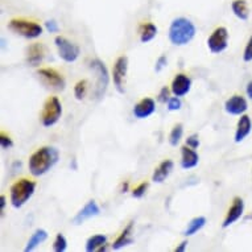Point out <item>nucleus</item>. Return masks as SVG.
Returning <instances> with one entry per match:
<instances>
[{"instance_id": "f257e3e1", "label": "nucleus", "mask_w": 252, "mask_h": 252, "mask_svg": "<svg viewBox=\"0 0 252 252\" xmlns=\"http://www.w3.org/2000/svg\"><path fill=\"white\" fill-rule=\"evenodd\" d=\"M60 153L54 147H42L29 157V172L34 177H40L48 173L58 162Z\"/></svg>"}, {"instance_id": "f03ea898", "label": "nucleus", "mask_w": 252, "mask_h": 252, "mask_svg": "<svg viewBox=\"0 0 252 252\" xmlns=\"http://www.w3.org/2000/svg\"><path fill=\"white\" fill-rule=\"evenodd\" d=\"M197 29L195 25L186 17H177L170 23L169 41L176 46H184L194 38Z\"/></svg>"}, {"instance_id": "7ed1b4c3", "label": "nucleus", "mask_w": 252, "mask_h": 252, "mask_svg": "<svg viewBox=\"0 0 252 252\" xmlns=\"http://www.w3.org/2000/svg\"><path fill=\"white\" fill-rule=\"evenodd\" d=\"M34 190H36V182L34 181H31L27 178H21L16 181L11 186V190H9L11 205L15 209L23 207L34 194Z\"/></svg>"}, {"instance_id": "20e7f679", "label": "nucleus", "mask_w": 252, "mask_h": 252, "mask_svg": "<svg viewBox=\"0 0 252 252\" xmlns=\"http://www.w3.org/2000/svg\"><path fill=\"white\" fill-rule=\"evenodd\" d=\"M8 28L12 31L13 33L23 36L25 38H37L42 34V27L33 21L24 20V19H12L8 23Z\"/></svg>"}, {"instance_id": "39448f33", "label": "nucleus", "mask_w": 252, "mask_h": 252, "mask_svg": "<svg viewBox=\"0 0 252 252\" xmlns=\"http://www.w3.org/2000/svg\"><path fill=\"white\" fill-rule=\"evenodd\" d=\"M62 115V104L57 96H50L41 111V123L44 127H53Z\"/></svg>"}, {"instance_id": "423d86ee", "label": "nucleus", "mask_w": 252, "mask_h": 252, "mask_svg": "<svg viewBox=\"0 0 252 252\" xmlns=\"http://www.w3.org/2000/svg\"><path fill=\"white\" fill-rule=\"evenodd\" d=\"M54 44L57 46L58 49V56L61 60H63L65 62H74L78 60L79 53V46L73 44L71 41H69L67 38L62 37V36H57L54 38Z\"/></svg>"}, {"instance_id": "0eeeda50", "label": "nucleus", "mask_w": 252, "mask_h": 252, "mask_svg": "<svg viewBox=\"0 0 252 252\" xmlns=\"http://www.w3.org/2000/svg\"><path fill=\"white\" fill-rule=\"evenodd\" d=\"M91 70L94 71L96 75V87H95V95L96 98H102L104 93L107 90L108 86V71L107 67L104 66V63L100 60H94L90 63Z\"/></svg>"}, {"instance_id": "6e6552de", "label": "nucleus", "mask_w": 252, "mask_h": 252, "mask_svg": "<svg viewBox=\"0 0 252 252\" xmlns=\"http://www.w3.org/2000/svg\"><path fill=\"white\" fill-rule=\"evenodd\" d=\"M207 46L213 54H219L227 49L228 32L224 27H218L207 38Z\"/></svg>"}, {"instance_id": "1a4fd4ad", "label": "nucleus", "mask_w": 252, "mask_h": 252, "mask_svg": "<svg viewBox=\"0 0 252 252\" xmlns=\"http://www.w3.org/2000/svg\"><path fill=\"white\" fill-rule=\"evenodd\" d=\"M127 69H128V58L126 56H122L116 60L114 69H112V79H114V85L115 89L119 93L123 94L124 91V79L127 74Z\"/></svg>"}, {"instance_id": "9d476101", "label": "nucleus", "mask_w": 252, "mask_h": 252, "mask_svg": "<svg viewBox=\"0 0 252 252\" xmlns=\"http://www.w3.org/2000/svg\"><path fill=\"white\" fill-rule=\"evenodd\" d=\"M37 74L44 81V83L52 87V89L63 90V87H65V78L57 70L49 69V67H42V69H38Z\"/></svg>"}, {"instance_id": "9b49d317", "label": "nucleus", "mask_w": 252, "mask_h": 252, "mask_svg": "<svg viewBox=\"0 0 252 252\" xmlns=\"http://www.w3.org/2000/svg\"><path fill=\"white\" fill-rule=\"evenodd\" d=\"M100 214V207L98 206V203L94 201V199H90L89 202L85 205V206L81 209V210L74 215L73 218V223L75 226H81L83 224L86 220H89L90 218H94V217H98Z\"/></svg>"}, {"instance_id": "f8f14e48", "label": "nucleus", "mask_w": 252, "mask_h": 252, "mask_svg": "<svg viewBox=\"0 0 252 252\" xmlns=\"http://www.w3.org/2000/svg\"><path fill=\"white\" fill-rule=\"evenodd\" d=\"M244 211V201L240 197H235L234 201H232L231 207L228 209L227 214H226V218H224L223 223H222V227L227 228L230 227L231 224H234L236 220H239L240 217L243 215Z\"/></svg>"}, {"instance_id": "ddd939ff", "label": "nucleus", "mask_w": 252, "mask_h": 252, "mask_svg": "<svg viewBox=\"0 0 252 252\" xmlns=\"http://www.w3.org/2000/svg\"><path fill=\"white\" fill-rule=\"evenodd\" d=\"M224 110L230 115H243L248 110L247 99L242 95H234L224 102Z\"/></svg>"}, {"instance_id": "4468645a", "label": "nucleus", "mask_w": 252, "mask_h": 252, "mask_svg": "<svg viewBox=\"0 0 252 252\" xmlns=\"http://www.w3.org/2000/svg\"><path fill=\"white\" fill-rule=\"evenodd\" d=\"M191 89V79L185 74H177L172 81V86L170 91L173 93L176 96H184L186 95Z\"/></svg>"}, {"instance_id": "2eb2a0df", "label": "nucleus", "mask_w": 252, "mask_h": 252, "mask_svg": "<svg viewBox=\"0 0 252 252\" xmlns=\"http://www.w3.org/2000/svg\"><path fill=\"white\" fill-rule=\"evenodd\" d=\"M156 110V103L152 98H144L140 102H137L133 107V115L137 119H145L155 112Z\"/></svg>"}, {"instance_id": "dca6fc26", "label": "nucleus", "mask_w": 252, "mask_h": 252, "mask_svg": "<svg viewBox=\"0 0 252 252\" xmlns=\"http://www.w3.org/2000/svg\"><path fill=\"white\" fill-rule=\"evenodd\" d=\"M199 156L195 149L184 145L181 148V166L182 169H193L198 165Z\"/></svg>"}, {"instance_id": "f3484780", "label": "nucleus", "mask_w": 252, "mask_h": 252, "mask_svg": "<svg viewBox=\"0 0 252 252\" xmlns=\"http://www.w3.org/2000/svg\"><path fill=\"white\" fill-rule=\"evenodd\" d=\"M252 131V122L251 118L248 115H240V119L238 120L236 124V131H235V137L234 140L235 143H242L246 137L251 133Z\"/></svg>"}, {"instance_id": "a211bd4d", "label": "nucleus", "mask_w": 252, "mask_h": 252, "mask_svg": "<svg viewBox=\"0 0 252 252\" xmlns=\"http://www.w3.org/2000/svg\"><path fill=\"white\" fill-rule=\"evenodd\" d=\"M173 168L174 164L172 160H164V161L155 169V172H153L152 181L156 182V184H162L166 178L169 177V174L172 173Z\"/></svg>"}, {"instance_id": "6ab92c4d", "label": "nucleus", "mask_w": 252, "mask_h": 252, "mask_svg": "<svg viewBox=\"0 0 252 252\" xmlns=\"http://www.w3.org/2000/svg\"><path fill=\"white\" fill-rule=\"evenodd\" d=\"M44 54H45V49L42 44H33L28 48L27 61L31 66H38L44 60Z\"/></svg>"}, {"instance_id": "aec40b11", "label": "nucleus", "mask_w": 252, "mask_h": 252, "mask_svg": "<svg viewBox=\"0 0 252 252\" xmlns=\"http://www.w3.org/2000/svg\"><path fill=\"white\" fill-rule=\"evenodd\" d=\"M106 242H107V236L103 235V234L93 235L87 239L85 250H86L87 252L104 251V250H106Z\"/></svg>"}, {"instance_id": "412c9836", "label": "nucleus", "mask_w": 252, "mask_h": 252, "mask_svg": "<svg viewBox=\"0 0 252 252\" xmlns=\"http://www.w3.org/2000/svg\"><path fill=\"white\" fill-rule=\"evenodd\" d=\"M46 239H48V232H46L45 230H42V228H37V230L32 234V236L29 238L28 243H27V246H25L24 248V251H34V250H36L40 244L44 243Z\"/></svg>"}, {"instance_id": "4be33fe9", "label": "nucleus", "mask_w": 252, "mask_h": 252, "mask_svg": "<svg viewBox=\"0 0 252 252\" xmlns=\"http://www.w3.org/2000/svg\"><path fill=\"white\" fill-rule=\"evenodd\" d=\"M132 226L133 223H129L127 227L124 228V231L120 234V236L118 239L112 243V248L118 251V250H122L126 246H129V244L133 243V238L131 236V232H132Z\"/></svg>"}, {"instance_id": "5701e85b", "label": "nucleus", "mask_w": 252, "mask_h": 252, "mask_svg": "<svg viewBox=\"0 0 252 252\" xmlns=\"http://www.w3.org/2000/svg\"><path fill=\"white\" fill-rule=\"evenodd\" d=\"M231 9L238 19L243 21L248 20V17H250V9H248V4L246 0H234L231 3Z\"/></svg>"}, {"instance_id": "b1692460", "label": "nucleus", "mask_w": 252, "mask_h": 252, "mask_svg": "<svg viewBox=\"0 0 252 252\" xmlns=\"http://www.w3.org/2000/svg\"><path fill=\"white\" fill-rule=\"evenodd\" d=\"M157 36V27L152 23H147L140 27V41L147 44Z\"/></svg>"}, {"instance_id": "393cba45", "label": "nucleus", "mask_w": 252, "mask_h": 252, "mask_svg": "<svg viewBox=\"0 0 252 252\" xmlns=\"http://www.w3.org/2000/svg\"><path fill=\"white\" fill-rule=\"evenodd\" d=\"M205 224H206V218H205V217H195V218L191 219L190 222L188 223V227H186V230L184 231V235H194V234H197Z\"/></svg>"}, {"instance_id": "a878e982", "label": "nucleus", "mask_w": 252, "mask_h": 252, "mask_svg": "<svg viewBox=\"0 0 252 252\" xmlns=\"http://www.w3.org/2000/svg\"><path fill=\"white\" fill-rule=\"evenodd\" d=\"M182 135H184V126L181 123L176 124L169 135V144L172 147H177L178 143L181 141Z\"/></svg>"}, {"instance_id": "bb28decb", "label": "nucleus", "mask_w": 252, "mask_h": 252, "mask_svg": "<svg viewBox=\"0 0 252 252\" xmlns=\"http://www.w3.org/2000/svg\"><path fill=\"white\" fill-rule=\"evenodd\" d=\"M87 94V81H79L74 86V96L77 100H82Z\"/></svg>"}, {"instance_id": "cd10ccee", "label": "nucleus", "mask_w": 252, "mask_h": 252, "mask_svg": "<svg viewBox=\"0 0 252 252\" xmlns=\"http://www.w3.org/2000/svg\"><path fill=\"white\" fill-rule=\"evenodd\" d=\"M67 248V240L62 234H57L53 242V250L56 252H65Z\"/></svg>"}, {"instance_id": "c85d7f7f", "label": "nucleus", "mask_w": 252, "mask_h": 252, "mask_svg": "<svg viewBox=\"0 0 252 252\" xmlns=\"http://www.w3.org/2000/svg\"><path fill=\"white\" fill-rule=\"evenodd\" d=\"M182 107V102L181 99H180V96H172V98H169V100H168V110L169 111H178L180 108Z\"/></svg>"}, {"instance_id": "c756f323", "label": "nucleus", "mask_w": 252, "mask_h": 252, "mask_svg": "<svg viewBox=\"0 0 252 252\" xmlns=\"http://www.w3.org/2000/svg\"><path fill=\"white\" fill-rule=\"evenodd\" d=\"M148 189V184L147 182H143L139 186H136L132 190V197L133 198H141L143 195L145 194V191Z\"/></svg>"}, {"instance_id": "7c9ffc66", "label": "nucleus", "mask_w": 252, "mask_h": 252, "mask_svg": "<svg viewBox=\"0 0 252 252\" xmlns=\"http://www.w3.org/2000/svg\"><path fill=\"white\" fill-rule=\"evenodd\" d=\"M0 145H1V148L3 149H9L13 147V141L12 139L8 136V135H5L4 132L0 133Z\"/></svg>"}, {"instance_id": "2f4dec72", "label": "nucleus", "mask_w": 252, "mask_h": 252, "mask_svg": "<svg viewBox=\"0 0 252 252\" xmlns=\"http://www.w3.org/2000/svg\"><path fill=\"white\" fill-rule=\"evenodd\" d=\"M243 61L244 62H251L252 61V36L248 40L247 45L244 48L243 52Z\"/></svg>"}, {"instance_id": "473e14b6", "label": "nucleus", "mask_w": 252, "mask_h": 252, "mask_svg": "<svg viewBox=\"0 0 252 252\" xmlns=\"http://www.w3.org/2000/svg\"><path fill=\"white\" fill-rule=\"evenodd\" d=\"M186 145L188 147H190V148L193 149H197L199 147V137L197 133H194V135H190V136L186 139Z\"/></svg>"}, {"instance_id": "72a5a7b5", "label": "nucleus", "mask_w": 252, "mask_h": 252, "mask_svg": "<svg viewBox=\"0 0 252 252\" xmlns=\"http://www.w3.org/2000/svg\"><path fill=\"white\" fill-rule=\"evenodd\" d=\"M166 65H168V60H166L165 56H160V57L157 58L155 70H156V73H160L164 67H166Z\"/></svg>"}, {"instance_id": "f704fd0d", "label": "nucleus", "mask_w": 252, "mask_h": 252, "mask_svg": "<svg viewBox=\"0 0 252 252\" xmlns=\"http://www.w3.org/2000/svg\"><path fill=\"white\" fill-rule=\"evenodd\" d=\"M45 28L46 31L49 32V33H57L58 31H60V27L56 23V20H48L45 23Z\"/></svg>"}, {"instance_id": "c9c22d12", "label": "nucleus", "mask_w": 252, "mask_h": 252, "mask_svg": "<svg viewBox=\"0 0 252 252\" xmlns=\"http://www.w3.org/2000/svg\"><path fill=\"white\" fill-rule=\"evenodd\" d=\"M158 102H161V103H166L168 100H169V89L168 87H162L161 90H160V94H158Z\"/></svg>"}, {"instance_id": "e433bc0d", "label": "nucleus", "mask_w": 252, "mask_h": 252, "mask_svg": "<svg viewBox=\"0 0 252 252\" xmlns=\"http://www.w3.org/2000/svg\"><path fill=\"white\" fill-rule=\"evenodd\" d=\"M5 203H7V198H5V195H0V214L3 215L5 209Z\"/></svg>"}, {"instance_id": "4c0bfd02", "label": "nucleus", "mask_w": 252, "mask_h": 252, "mask_svg": "<svg viewBox=\"0 0 252 252\" xmlns=\"http://www.w3.org/2000/svg\"><path fill=\"white\" fill-rule=\"evenodd\" d=\"M186 247H188V240H184V242L180 243V246L174 248V252H184L186 250Z\"/></svg>"}, {"instance_id": "58836bf2", "label": "nucleus", "mask_w": 252, "mask_h": 252, "mask_svg": "<svg viewBox=\"0 0 252 252\" xmlns=\"http://www.w3.org/2000/svg\"><path fill=\"white\" fill-rule=\"evenodd\" d=\"M246 93H247V96L250 99H252V81L247 83V87H246Z\"/></svg>"}, {"instance_id": "ea45409f", "label": "nucleus", "mask_w": 252, "mask_h": 252, "mask_svg": "<svg viewBox=\"0 0 252 252\" xmlns=\"http://www.w3.org/2000/svg\"><path fill=\"white\" fill-rule=\"evenodd\" d=\"M127 190H128V182H124L122 185V193H127Z\"/></svg>"}]
</instances>
